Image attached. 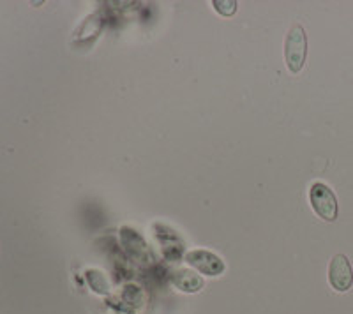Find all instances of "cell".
<instances>
[{
  "mask_svg": "<svg viewBox=\"0 0 353 314\" xmlns=\"http://www.w3.org/2000/svg\"><path fill=\"white\" fill-rule=\"evenodd\" d=\"M185 262L205 275H221L225 272V263L210 251L196 249L185 254Z\"/></svg>",
  "mask_w": 353,
  "mask_h": 314,
  "instance_id": "cell-4",
  "label": "cell"
},
{
  "mask_svg": "<svg viewBox=\"0 0 353 314\" xmlns=\"http://www.w3.org/2000/svg\"><path fill=\"white\" fill-rule=\"evenodd\" d=\"M305 55H307V36L302 25H293L290 28L285 43V59L286 65L293 74L301 73L305 64Z\"/></svg>",
  "mask_w": 353,
  "mask_h": 314,
  "instance_id": "cell-1",
  "label": "cell"
},
{
  "mask_svg": "<svg viewBox=\"0 0 353 314\" xmlns=\"http://www.w3.org/2000/svg\"><path fill=\"white\" fill-rule=\"evenodd\" d=\"M309 202L318 218H321L323 221L332 222L337 219V198L327 184L314 182L309 189Z\"/></svg>",
  "mask_w": 353,
  "mask_h": 314,
  "instance_id": "cell-2",
  "label": "cell"
},
{
  "mask_svg": "<svg viewBox=\"0 0 353 314\" xmlns=\"http://www.w3.org/2000/svg\"><path fill=\"white\" fill-rule=\"evenodd\" d=\"M214 8L217 9V11L221 12V14H225V17H228V14H233L235 12V9H237V2H214Z\"/></svg>",
  "mask_w": 353,
  "mask_h": 314,
  "instance_id": "cell-6",
  "label": "cell"
},
{
  "mask_svg": "<svg viewBox=\"0 0 353 314\" xmlns=\"http://www.w3.org/2000/svg\"><path fill=\"white\" fill-rule=\"evenodd\" d=\"M329 282L330 286L339 293H345L353 284V270L350 265V260L345 254H336L330 260L329 265Z\"/></svg>",
  "mask_w": 353,
  "mask_h": 314,
  "instance_id": "cell-3",
  "label": "cell"
},
{
  "mask_svg": "<svg viewBox=\"0 0 353 314\" xmlns=\"http://www.w3.org/2000/svg\"><path fill=\"white\" fill-rule=\"evenodd\" d=\"M172 281L175 282V286L179 288V290L188 291V293H194V291L203 288L201 278H198L194 272H189V270H179V272H175Z\"/></svg>",
  "mask_w": 353,
  "mask_h": 314,
  "instance_id": "cell-5",
  "label": "cell"
}]
</instances>
